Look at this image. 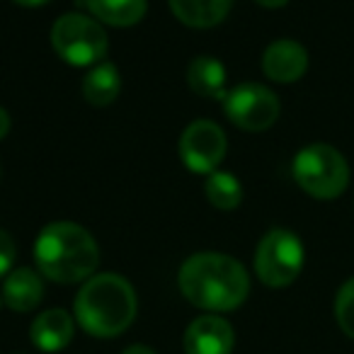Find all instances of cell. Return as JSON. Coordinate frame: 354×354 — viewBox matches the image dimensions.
Instances as JSON below:
<instances>
[{
    "label": "cell",
    "mask_w": 354,
    "mask_h": 354,
    "mask_svg": "<svg viewBox=\"0 0 354 354\" xmlns=\"http://www.w3.org/2000/svg\"><path fill=\"white\" fill-rule=\"evenodd\" d=\"M177 284L192 306L212 313H223L243 306L250 294V277L245 267L231 255L197 252L180 267Z\"/></svg>",
    "instance_id": "obj_1"
},
{
    "label": "cell",
    "mask_w": 354,
    "mask_h": 354,
    "mask_svg": "<svg viewBox=\"0 0 354 354\" xmlns=\"http://www.w3.org/2000/svg\"><path fill=\"white\" fill-rule=\"evenodd\" d=\"M335 318L342 333L354 339V277L344 281L335 296Z\"/></svg>",
    "instance_id": "obj_18"
},
{
    "label": "cell",
    "mask_w": 354,
    "mask_h": 354,
    "mask_svg": "<svg viewBox=\"0 0 354 354\" xmlns=\"http://www.w3.org/2000/svg\"><path fill=\"white\" fill-rule=\"evenodd\" d=\"M17 245L8 231H0V277H8L15 265Z\"/></svg>",
    "instance_id": "obj_19"
},
{
    "label": "cell",
    "mask_w": 354,
    "mask_h": 354,
    "mask_svg": "<svg viewBox=\"0 0 354 354\" xmlns=\"http://www.w3.org/2000/svg\"><path fill=\"white\" fill-rule=\"evenodd\" d=\"M73 330L75 323L71 313H66L64 308H51L35 318L30 328V337L32 344L39 347L41 352H61L73 339Z\"/></svg>",
    "instance_id": "obj_11"
},
{
    "label": "cell",
    "mask_w": 354,
    "mask_h": 354,
    "mask_svg": "<svg viewBox=\"0 0 354 354\" xmlns=\"http://www.w3.org/2000/svg\"><path fill=\"white\" fill-rule=\"evenodd\" d=\"M255 3H260L262 8H281V6H286L289 0H255Z\"/></svg>",
    "instance_id": "obj_23"
},
{
    "label": "cell",
    "mask_w": 354,
    "mask_h": 354,
    "mask_svg": "<svg viewBox=\"0 0 354 354\" xmlns=\"http://www.w3.org/2000/svg\"><path fill=\"white\" fill-rule=\"evenodd\" d=\"M262 71L274 83H296L308 71V51L294 39L272 41L262 56Z\"/></svg>",
    "instance_id": "obj_10"
},
{
    "label": "cell",
    "mask_w": 354,
    "mask_h": 354,
    "mask_svg": "<svg viewBox=\"0 0 354 354\" xmlns=\"http://www.w3.org/2000/svg\"><path fill=\"white\" fill-rule=\"evenodd\" d=\"M170 10L183 25L207 30L226 20L233 0H167Z\"/></svg>",
    "instance_id": "obj_13"
},
{
    "label": "cell",
    "mask_w": 354,
    "mask_h": 354,
    "mask_svg": "<svg viewBox=\"0 0 354 354\" xmlns=\"http://www.w3.org/2000/svg\"><path fill=\"white\" fill-rule=\"evenodd\" d=\"M279 100L270 88L257 83H243L226 93L223 112L243 131H265L279 117Z\"/></svg>",
    "instance_id": "obj_7"
},
{
    "label": "cell",
    "mask_w": 354,
    "mask_h": 354,
    "mask_svg": "<svg viewBox=\"0 0 354 354\" xmlns=\"http://www.w3.org/2000/svg\"><path fill=\"white\" fill-rule=\"evenodd\" d=\"M17 6H25V8H39V6H46L49 0H12Z\"/></svg>",
    "instance_id": "obj_22"
},
{
    "label": "cell",
    "mask_w": 354,
    "mask_h": 354,
    "mask_svg": "<svg viewBox=\"0 0 354 354\" xmlns=\"http://www.w3.org/2000/svg\"><path fill=\"white\" fill-rule=\"evenodd\" d=\"M187 83L199 97H226V68L214 56H197L187 68Z\"/></svg>",
    "instance_id": "obj_14"
},
{
    "label": "cell",
    "mask_w": 354,
    "mask_h": 354,
    "mask_svg": "<svg viewBox=\"0 0 354 354\" xmlns=\"http://www.w3.org/2000/svg\"><path fill=\"white\" fill-rule=\"evenodd\" d=\"M83 3L100 22H107L114 27L136 25L148 10L146 0H83Z\"/></svg>",
    "instance_id": "obj_16"
},
{
    "label": "cell",
    "mask_w": 354,
    "mask_h": 354,
    "mask_svg": "<svg viewBox=\"0 0 354 354\" xmlns=\"http://www.w3.org/2000/svg\"><path fill=\"white\" fill-rule=\"evenodd\" d=\"M136 291L122 274H95L75 296V320L93 337H117L136 318Z\"/></svg>",
    "instance_id": "obj_3"
},
{
    "label": "cell",
    "mask_w": 354,
    "mask_h": 354,
    "mask_svg": "<svg viewBox=\"0 0 354 354\" xmlns=\"http://www.w3.org/2000/svg\"><path fill=\"white\" fill-rule=\"evenodd\" d=\"M294 180L306 194L315 199H335L349 185V165L337 148L328 143H310L294 158Z\"/></svg>",
    "instance_id": "obj_4"
},
{
    "label": "cell",
    "mask_w": 354,
    "mask_h": 354,
    "mask_svg": "<svg viewBox=\"0 0 354 354\" xmlns=\"http://www.w3.org/2000/svg\"><path fill=\"white\" fill-rule=\"evenodd\" d=\"M44 299V281L41 274L30 267H17L6 277L3 284V301L10 310L17 313H30Z\"/></svg>",
    "instance_id": "obj_12"
},
{
    "label": "cell",
    "mask_w": 354,
    "mask_h": 354,
    "mask_svg": "<svg viewBox=\"0 0 354 354\" xmlns=\"http://www.w3.org/2000/svg\"><path fill=\"white\" fill-rule=\"evenodd\" d=\"M51 46L71 66H97L107 54V32L97 20L80 12H66L51 27Z\"/></svg>",
    "instance_id": "obj_5"
},
{
    "label": "cell",
    "mask_w": 354,
    "mask_h": 354,
    "mask_svg": "<svg viewBox=\"0 0 354 354\" xmlns=\"http://www.w3.org/2000/svg\"><path fill=\"white\" fill-rule=\"evenodd\" d=\"M122 354H156L151 347H146V344H131V347H127Z\"/></svg>",
    "instance_id": "obj_21"
},
{
    "label": "cell",
    "mask_w": 354,
    "mask_h": 354,
    "mask_svg": "<svg viewBox=\"0 0 354 354\" xmlns=\"http://www.w3.org/2000/svg\"><path fill=\"white\" fill-rule=\"evenodd\" d=\"M233 344V325L221 315H199L185 330V354H231Z\"/></svg>",
    "instance_id": "obj_9"
},
{
    "label": "cell",
    "mask_w": 354,
    "mask_h": 354,
    "mask_svg": "<svg viewBox=\"0 0 354 354\" xmlns=\"http://www.w3.org/2000/svg\"><path fill=\"white\" fill-rule=\"evenodd\" d=\"M204 189H207V199L218 212H233L243 202V185L238 183V177L233 172L216 170L207 175Z\"/></svg>",
    "instance_id": "obj_17"
},
{
    "label": "cell",
    "mask_w": 354,
    "mask_h": 354,
    "mask_svg": "<svg viewBox=\"0 0 354 354\" xmlns=\"http://www.w3.org/2000/svg\"><path fill=\"white\" fill-rule=\"evenodd\" d=\"M35 260L41 277L59 284H75L93 277L100 265V250L83 226L56 221L44 226L37 236Z\"/></svg>",
    "instance_id": "obj_2"
},
{
    "label": "cell",
    "mask_w": 354,
    "mask_h": 354,
    "mask_svg": "<svg viewBox=\"0 0 354 354\" xmlns=\"http://www.w3.org/2000/svg\"><path fill=\"white\" fill-rule=\"evenodd\" d=\"M10 114L6 112V109L0 107V141H3V138L8 136V133H10Z\"/></svg>",
    "instance_id": "obj_20"
},
{
    "label": "cell",
    "mask_w": 354,
    "mask_h": 354,
    "mask_svg": "<svg viewBox=\"0 0 354 354\" xmlns=\"http://www.w3.org/2000/svg\"><path fill=\"white\" fill-rule=\"evenodd\" d=\"M122 90V78L114 64H97L88 71L83 78V95L93 107H107L119 97Z\"/></svg>",
    "instance_id": "obj_15"
},
{
    "label": "cell",
    "mask_w": 354,
    "mask_h": 354,
    "mask_svg": "<svg viewBox=\"0 0 354 354\" xmlns=\"http://www.w3.org/2000/svg\"><path fill=\"white\" fill-rule=\"evenodd\" d=\"M226 148L228 141L223 129L209 119L192 122L180 136V158L187 170L202 172V175L216 172V167L226 158Z\"/></svg>",
    "instance_id": "obj_8"
},
{
    "label": "cell",
    "mask_w": 354,
    "mask_h": 354,
    "mask_svg": "<svg viewBox=\"0 0 354 354\" xmlns=\"http://www.w3.org/2000/svg\"><path fill=\"white\" fill-rule=\"evenodd\" d=\"M304 270V243L286 228H272L265 233L255 250V272L262 284L284 289L294 284Z\"/></svg>",
    "instance_id": "obj_6"
}]
</instances>
